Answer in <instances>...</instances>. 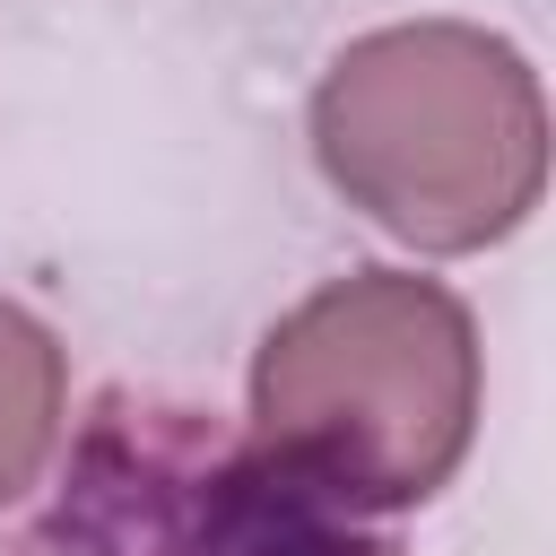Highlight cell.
<instances>
[{
	"label": "cell",
	"instance_id": "cell-3",
	"mask_svg": "<svg viewBox=\"0 0 556 556\" xmlns=\"http://www.w3.org/2000/svg\"><path fill=\"white\" fill-rule=\"evenodd\" d=\"M0 556H391V539L217 408L104 391Z\"/></svg>",
	"mask_w": 556,
	"mask_h": 556
},
{
	"label": "cell",
	"instance_id": "cell-2",
	"mask_svg": "<svg viewBox=\"0 0 556 556\" xmlns=\"http://www.w3.org/2000/svg\"><path fill=\"white\" fill-rule=\"evenodd\" d=\"M321 174L417 252H478L521 226L547 174L539 78L478 26H382L313 96Z\"/></svg>",
	"mask_w": 556,
	"mask_h": 556
},
{
	"label": "cell",
	"instance_id": "cell-4",
	"mask_svg": "<svg viewBox=\"0 0 556 556\" xmlns=\"http://www.w3.org/2000/svg\"><path fill=\"white\" fill-rule=\"evenodd\" d=\"M61 434V348L35 313L0 304V504L35 486Z\"/></svg>",
	"mask_w": 556,
	"mask_h": 556
},
{
	"label": "cell",
	"instance_id": "cell-1",
	"mask_svg": "<svg viewBox=\"0 0 556 556\" xmlns=\"http://www.w3.org/2000/svg\"><path fill=\"white\" fill-rule=\"evenodd\" d=\"M478 426V339L452 287L356 269L304 295L252 365V434L356 513L426 504Z\"/></svg>",
	"mask_w": 556,
	"mask_h": 556
}]
</instances>
